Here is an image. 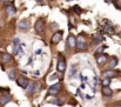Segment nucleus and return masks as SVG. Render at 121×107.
Segmentation results:
<instances>
[{
	"instance_id": "f257e3e1",
	"label": "nucleus",
	"mask_w": 121,
	"mask_h": 107,
	"mask_svg": "<svg viewBox=\"0 0 121 107\" xmlns=\"http://www.w3.org/2000/svg\"><path fill=\"white\" fill-rule=\"evenodd\" d=\"M87 47H88V44H87V39H86V36L83 33H80L79 36H77V45H75V48H77V51H86L87 49Z\"/></svg>"
},
{
	"instance_id": "f03ea898",
	"label": "nucleus",
	"mask_w": 121,
	"mask_h": 107,
	"mask_svg": "<svg viewBox=\"0 0 121 107\" xmlns=\"http://www.w3.org/2000/svg\"><path fill=\"white\" fill-rule=\"evenodd\" d=\"M46 31V20L45 18H39L34 24V32L38 36H42Z\"/></svg>"
},
{
	"instance_id": "7ed1b4c3",
	"label": "nucleus",
	"mask_w": 121,
	"mask_h": 107,
	"mask_svg": "<svg viewBox=\"0 0 121 107\" xmlns=\"http://www.w3.org/2000/svg\"><path fill=\"white\" fill-rule=\"evenodd\" d=\"M62 89V84L60 82H56V84H53L48 87V91H47V95L48 97H55L58 95Z\"/></svg>"
},
{
	"instance_id": "20e7f679",
	"label": "nucleus",
	"mask_w": 121,
	"mask_h": 107,
	"mask_svg": "<svg viewBox=\"0 0 121 107\" xmlns=\"http://www.w3.org/2000/svg\"><path fill=\"white\" fill-rule=\"evenodd\" d=\"M56 70L60 73H64L66 71V59L62 55V53H58V64H56Z\"/></svg>"
},
{
	"instance_id": "39448f33",
	"label": "nucleus",
	"mask_w": 121,
	"mask_h": 107,
	"mask_svg": "<svg viewBox=\"0 0 121 107\" xmlns=\"http://www.w3.org/2000/svg\"><path fill=\"white\" fill-rule=\"evenodd\" d=\"M64 38V31L62 30H58V31H54V33L51 36V44L52 45H58Z\"/></svg>"
},
{
	"instance_id": "423d86ee",
	"label": "nucleus",
	"mask_w": 121,
	"mask_h": 107,
	"mask_svg": "<svg viewBox=\"0 0 121 107\" xmlns=\"http://www.w3.org/2000/svg\"><path fill=\"white\" fill-rule=\"evenodd\" d=\"M108 59H109V57L107 54H105V53H101L99 55H95V61H96V65L99 67H104L108 62Z\"/></svg>"
},
{
	"instance_id": "0eeeda50",
	"label": "nucleus",
	"mask_w": 121,
	"mask_h": 107,
	"mask_svg": "<svg viewBox=\"0 0 121 107\" xmlns=\"http://www.w3.org/2000/svg\"><path fill=\"white\" fill-rule=\"evenodd\" d=\"M30 27H31V21H30L28 19H22V20H20V21L17 24V28H18L19 31H21V32L28 31Z\"/></svg>"
},
{
	"instance_id": "6e6552de",
	"label": "nucleus",
	"mask_w": 121,
	"mask_h": 107,
	"mask_svg": "<svg viewBox=\"0 0 121 107\" xmlns=\"http://www.w3.org/2000/svg\"><path fill=\"white\" fill-rule=\"evenodd\" d=\"M119 74H120V72L115 71V68H108V70H106V71H104L101 73V78H109V79L119 78L118 76Z\"/></svg>"
},
{
	"instance_id": "1a4fd4ad",
	"label": "nucleus",
	"mask_w": 121,
	"mask_h": 107,
	"mask_svg": "<svg viewBox=\"0 0 121 107\" xmlns=\"http://www.w3.org/2000/svg\"><path fill=\"white\" fill-rule=\"evenodd\" d=\"M15 82H17V85H18L19 87H21V88L26 89V88L28 87L30 80H28L26 76H24V75H19V76L15 79Z\"/></svg>"
},
{
	"instance_id": "9d476101",
	"label": "nucleus",
	"mask_w": 121,
	"mask_h": 107,
	"mask_svg": "<svg viewBox=\"0 0 121 107\" xmlns=\"http://www.w3.org/2000/svg\"><path fill=\"white\" fill-rule=\"evenodd\" d=\"M40 84L39 82H35V81H32V82H30L28 84V87L26 88L27 89V92L31 94V95H33L34 93H38L39 91H40Z\"/></svg>"
},
{
	"instance_id": "9b49d317",
	"label": "nucleus",
	"mask_w": 121,
	"mask_h": 107,
	"mask_svg": "<svg viewBox=\"0 0 121 107\" xmlns=\"http://www.w3.org/2000/svg\"><path fill=\"white\" fill-rule=\"evenodd\" d=\"M0 60H1L2 64H9V62H12L13 57L7 52H1L0 53Z\"/></svg>"
},
{
	"instance_id": "f8f14e48",
	"label": "nucleus",
	"mask_w": 121,
	"mask_h": 107,
	"mask_svg": "<svg viewBox=\"0 0 121 107\" xmlns=\"http://www.w3.org/2000/svg\"><path fill=\"white\" fill-rule=\"evenodd\" d=\"M5 12H6V14L8 17H12V15H14L17 13V8H15V6L12 2H8L6 5V7H5Z\"/></svg>"
},
{
	"instance_id": "ddd939ff",
	"label": "nucleus",
	"mask_w": 121,
	"mask_h": 107,
	"mask_svg": "<svg viewBox=\"0 0 121 107\" xmlns=\"http://www.w3.org/2000/svg\"><path fill=\"white\" fill-rule=\"evenodd\" d=\"M75 45H77V36L74 34H69L67 36V47L69 49H73L75 48Z\"/></svg>"
},
{
	"instance_id": "4468645a",
	"label": "nucleus",
	"mask_w": 121,
	"mask_h": 107,
	"mask_svg": "<svg viewBox=\"0 0 121 107\" xmlns=\"http://www.w3.org/2000/svg\"><path fill=\"white\" fill-rule=\"evenodd\" d=\"M101 93H102V95H104L105 98H112L113 94H114L113 89H112L109 86H102V87H101Z\"/></svg>"
},
{
	"instance_id": "2eb2a0df",
	"label": "nucleus",
	"mask_w": 121,
	"mask_h": 107,
	"mask_svg": "<svg viewBox=\"0 0 121 107\" xmlns=\"http://www.w3.org/2000/svg\"><path fill=\"white\" fill-rule=\"evenodd\" d=\"M9 101H12V97L8 93H1V95H0V104H1V106L7 105Z\"/></svg>"
},
{
	"instance_id": "dca6fc26",
	"label": "nucleus",
	"mask_w": 121,
	"mask_h": 107,
	"mask_svg": "<svg viewBox=\"0 0 121 107\" xmlns=\"http://www.w3.org/2000/svg\"><path fill=\"white\" fill-rule=\"evenodd\" d=\"M119 64V58L117 55H113L108 59V68H117Z\"/></svg>"
},
{
	"instance_id": "f3484780",
	"label": "nucleus",
	"mask_w": 121,
	"mask_h": 107,
	"mask_svg": "<svg viewBox=\"0 0 121 107\" xmlns=\"http://www.w3.org/2000/svg\"><path fill=\"white\" fill-rule=\"evenodd\" d=\"M104 40H105V38L101 36V34H95V36H93L92 44H93V45H99V44H101Z\"/></svg>"
},
{
	"instance_id": "a211bd4d",
	"label": "nucleus",
	"mask_w": 121,
	"mask_h": 107,
	"mask_svg": "<svg viewBox=\"0 0 121 107\" xmlns=\"http://www.w3.org/2000/svg\"><path fill=\"white\" fill-rule=\"evenodd\" d=\"M7 75H8V79L9 80H15L17 79V71L14 67H11L8 71H7Z\"/></svg>"
},
{
	"instance_id": "6ab92c4d",
	"label": "nucleus",
	"mask_w": 121,
	"mask_h": 107,
	"mask_svg": "<svg viewBox=\"0 0 121 107\" xmlns=\"http://www.w3.org/2000/svg\"><path fill=\"white\" fill-rule=\"evenodd\" d=\"M104 28H105V31H106L107 33H109V34H114V33H115L114 27H113L109 22H106V24L104 25Z\"/></svg>"
},
{
	"instance_id": "aec40b11",
	"label": "nucleus",
	"mask_w": 121,
	"mask_h": 107,
	"mask_svg": "<svg viewBox=\"0 0 121 107\" xmlns=\"http://www.w3.org/2000/svg\"><path fill=\"white\" fill-rule=\"evenodd\" d=\"M72 11H73L75 14H78V15H81V14H82V12H83V9L81 8L79 5H74V6L72 7Z\"/></svg>"
},
{
	"instance_id": "412c9836",
	"label": "nucleus",
	"mask_w": 121,
	"mask_h": 107,
	"mask_svg": "<svg viewBox=\"0 0 121 107\" xmlns=\"http://www.w3.org/2000/svg\"><path fill=\"white\" fill-rule=\"evenodd\" d=\"M107 48V46L106 45H102V46H99L96 49H95V52H94V54L95 55H99V54H101V53H104V51Z\"/></svg>"
},
{
	"instance_id": "4be33fe9",
	"label": "nucleus",
	"mask_w": 121,
	"mask_h": 107,
	"mask_svg": "<svg viewBox=\"0 0 121 107\" xmlns=\"http://www.w3.org/2000/svg\"><path fill=\"white\" fill-rule=\"evenodd\" d=\"M112 82V79L109 78H101V85L102 86H109Z\"/></svg>"
},
{
	"instance_id": "5701e85b",
	"label": "nucleus",
	"mask_w": 121,
	"mask_h": 107,
	"mask_svg": "<svg viewBox=\"0 0 121 107\" xmlns=\"http://www.w3.org/2000/svg\"><path fill=\"white\" fill-rule=\"evenodd\" d=\"M56 79H58V74H52L49 78V80H56Z\"/></svg>"
},
{
	"instance_id": "b1692460",
	"label": "nucleus",
	"mask_w": 121,
	"mask_h": 107,
	"mask_svg": "<svg viewBox=\"0 0 121 107\" xmlns=\"http://www.w3.org/2000/svg\"><path fill=\"white\" fill-rule=\"evenodd\" d=\"M112 107H121V104H115V105H113Z\"/></svg>"
},
{
	"instance_id": "393cba45",
	"label": "nucleus",
	"mask_w": 121,
	"mask_h": 107,
	"mask_svg": "<svg viewBox=\"0 0 121 107\" xmlns=\"http://www.w3.org/2000/svg\"><path fill=\"white\" fill-rule=\"evenodd\" d=\"M0 1H6V0H0Z\"/></svg>"
},
{
	"instance_id": "a878e982",
	"label": "nucleus",
	"mask_w": 121,
	"mask_h": 107,
	"mask_svg": "<svg viewBox=\"0 0 121 107\" xmlns=\"http://www.w3.org/2000/svg\"><path fill=\"white\" fill-rule=\"evenodd\" d=\"M67 1H72V0H67Z\"/></svg>"
}]
</instances>
